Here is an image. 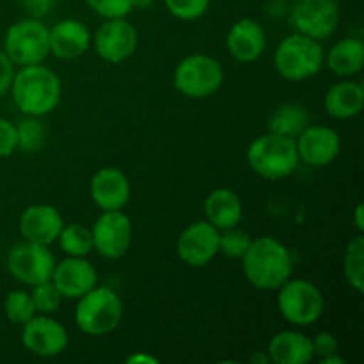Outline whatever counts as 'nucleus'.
Instances as JSON below:
<instances>
[{"mask_svg":"<svg viewBox=\"0 0 364 364\" xmlns=\"http://www.w3.org/2000/svg\"><path fill=\"white\" fill-rule=\"evenodd\" d=\"M244 274L252 287L259 290H277L294 272L290 251L272 237H262L251 242L242 258Z\"/></svg>","mask_w":364,"mask_h":364,"instance_id":"1","label":"nucleus"},{"mask_svg":"<svg viewBox=\"0 0 364 364\" xmlns=\"http://www.w3.org/2000/svg\"><path fill=\"white\" fill-rule=\"evenodd\" d=\"M11 92L25 116L41 117L52 112L60 102V78L41 64L21 66L11 82Z\"/></svg>","mask_w":364,"mask_h":364,"instance_id":"2","label":"nucleus"},{"mask_svg":"<svg viewBox=\"0 0 364 364\" xmlns=\"http://www.w3.org/2000/svg\"><path fill=\"white\" fill-rule=\"evenodd\" d=\"M247 164L265 180H283L299 166L295 139L267 134L255 139L247 149Z\"/></svg>","mask_w":364,"mask_h":364,"instance_id":"3","label":"nucleus"},{"mask_svg":"<svg viewBox=\"0 0 364 364\" xmlns=\"http://www.w3.org/2000/svg\"><path fill=\"white\" fill-rule=\"evenodd\" d=\"M123 320V302L110 288H92L78 299L75 322L91 336H103L116 329Z\"/></svg>","mask_w":364,"mask_h":364,"instance_id":"4","label":"nucleus"},{"mask_svg":"<svg viewBox=\"0 0 364 364\" xmlns=\"http://www.w3.org/2000/svg\"><path fill=\"white\" fill-rule=\"evenodd\" d=\"M274 64L283 78L301 82L315 77L322 70L323 50L316 39L308 38V36H288L277 46Z\"/></svg>","mask_w":364,"mask_h":364,"instance_id":"5","label":"nucleus"},{"mask_svg":"<svg viewBox=\"0 0 364 364\" xmlns=\"http://www.w3.org/2000/svg\"><path fill=\"white\" fill-rule=\"evenodd\" d=\"M4 52L18 66L41 64L50 53V28L38 18L20 20L9 27L4 39Z\"/></svg>","mask_w":364,"mask_h":364,"instance_id":"6","label":"nucleus"},{"mask_svg":"<svg viewBox=\"0 0 364 364\" xmlns=\"http://www.w3.org/2000/svg\"><path fill=\"white\" fill-rule=\"evenodd\" d=\"M174 87L187 98H208L224 82L223 66L217 59L194 53L181 60L174 70Z\"/></svg>","mask_w":364,"mask_h":364,"instance_id":"7","label":"nucleus"},{"mask_svg":"<svg viewBox=\"0 0 364 364\" xmlns=\"http://www.w3.org/2000/svg\"><path fill=\"white\" fill-rule=\"evenodd\" d=\"M277 306L284 320L299 327L313 326L323 313V295L318 288L306 279H288L281 284Z\"/></svg>","mask_w":364,"mask_h":364,"instance_id":"8","label":"nucleus"},{"mask_svg":"<svg viewBox=\"0 0 364 364\" xmlns=\"http://www.w3.org/2000/svg\"><path fill=\"white\" fill-rule=\"evenodd\" d=\"M7 269L16 281L27 287H36L43 281L52 279L55 258L50 252L48 245L25 240L9 251Z\"/></svg>","mask_w":364,"mask_h":364,"instance_id":"9","label":"nucleus"},{"mask_svg":"<svg viewBox=\"0 0 364 364\" xmlns=\"http://www.w3.org/2000/svg\"><path fill=\"white\" fill-rule=\"evenodd\" d=\"M291 25L308 38L327 39L340 23V6L336 0H297L291 11Z\"/></svg>","mask_w":364,"mask_h":364,"instance_id":"10","label":"nucleus"},{"mask_svg":"<svg viewBox=\"0 0 364 364\" xmlns=\"http://www.w3.org/2000/svg\"><path fill=\"white\" fill-rule=\"evenodd\" d=\"M92 247L107 259H119L132 244V220L121 210H109L98 217L91 230Z\"/></svg>","mask_w":364,"mask_h":364,"instance_id":"11","label":"nucleus"},{"mask_svg":"<svg viewBox=\"0 0 364 364\" xmlns=\"http://www.w3.org/2000/svg\"><path fill=\"white\" fill-rule=\"evenodd\" d=\"M139 45V34L124 18L107 20L95 36V48L107 63H123L134 55Z\"/></svg>","mask_w":364,"mask_h":364,"instance_id":"12","label":"nucleus"},{"mask_svg":"<svg viewBox=\"0 0 364 364\" xmlns=\"http://www.w3.org/2000/svg\"><path fill=\"white\" fill-rule=\"evenodd\" d=\"M219 233L208 220L191 224L178 238V256L191 267H205L219 252Z\"/></svg>","mask_w":364,"mask_h":364,"instance_id":"13","label":"nucleus"},{"mask_svg":"<svg viewBox=\"0 0 364 364\" xmlns=\"http://www.w3.org/2000/svg\"><path fill=\"white\" fill-rule=\"evenodd\" d=\"M21 341L34 355L53 358L66 350L68 333L57 320L34 315L27 323H23Z\"/></svg>","mask_w":364,"mask_h":364,"instance_id":"14","label":"nucleus"},{"mask_svg":"<svg viewBox=\"0 0 364 364\" xmlns=\"http://www.w3.org/2000/svg\"><path fill=\"white\" fill-rule=\"evenodd\" d=\"M299 160L313 167L329 166L341 148L340 135L329 127H306L295 141Z\"/></svg>","mask_w":364,"mask_h":364,"instance_id":"15","label":"nucleus"},{"mask_svg":"<svg viewBox=\"0 0 364 364\" xmlns=\"http://www.w3.org/2000/svg\"><path fill=\"white\" fill-rule=\"evenodd\" d=\"M52 281L63 297L80 299L82 295L96 287L98 274L91 262H87L84 256H70L57 263L52 274Z\"/></svg>","mask_w":364,"mask_h":364,"instance_id":"16","label":"nucleus"},{"mask_svg":"<svg viewBox=\"0 0 364 364\" xmlns=\"http://www.w3.org/2000/svg\"><path fill=\"white\" fill-rule=\"evenodd\" d=\"M64 220L52 205H32L21 213L20 233L25 240L50 245L59 238Z\"/></svg>","mask_w":364,"mask_h":364,"instance_id":"17","label":"nucleus"},{"mask_svg":"<svg viewBox=\"0 0 364 364\" xmlns=\"http://www.w3.org/2000/svg\"><path fill=\"white\" fill-rule=\"evenodd\" d=\"M91 198L103 212L121 210L130 201V183L123 171L103 167L91 180Z\"/></svg>","mask_w":364,"mask_h":364,"instance_id":"18","label":"nucleus"},{"mask_svg":"<svg viewBox=\"0 0 364 364\" xmlns=\"http://www.w3.org/2000/svg\"><path fill=\"white\" fill-rule=\"evenodd\" d=\"M91 46V32L82 21L68 18L50 31V52L59 59H77Z\"/></svg>","mask_w":364,"mask_h":364,"instance_id":"19","label":"nucleus"},{"mask_svg":"<svg viewBox=\"0 0 364 364\" xmlns=\"http://www.w3.org/2000/svg\"><path fill=\"white\" fill-rule=\"evenodd\" d=\"M267 45V36L262 25L251 18H242L228 34V50L231 57L240 63H252L263 53Z\"/></svg>","mask_w":364,"mask_h":364,"instance_id":"20","label":"nucleus"},{"mask_svg":"<svg viewBox=\"0 0 364 364\" xmlns=\"http://www.w3.org/2000/svg\"><path fill=\"white\" fill-rule=\"evenodd\" d=\"M269 358L276 364H306L315 358L313 341L297 331H283L270 340Z\"/></svg>","mask_w":364,"mask_h":364,"instance_id":"21","label":"nucleus"},{"mask_svg":"<svg viewBox=\"0 0 364 364\" xmlns=\"http://www.w3.org/2000/svg\"><path fill=\"white\" fill-rule=\"evenodd\" d=\"M206 220L217 230H230L238 226L242 219V201L231 188H215L205 201Z\"/></svg>","mask_w":364,"mask_h":364,"instance_id":"22","label":"nucleus"},{"mask_svg":"<svg viewBox=\"0 0 364 364\" xmlns=\"http://www.w3.org/2000/svg\"><path fill=\"white\" fill-rule=\"evenodd\" d=\"M363 107L364 89L358 82H338L326 95V110L334 119H350Z\"/></svg>","mask_w":364,"mask_h":364,"instance_id":"23","label":"nucleus"},{"mask_svg":"<svg viewBox=\"0 0 364 364\" xmlns=\"http://www.w3.org/2000/svg\"><path fill=\"white\" fill-rule=\"evenodd\" d=\"M327 64L338 77H352L364 66V45L361 39L345 38L331 48Z\"/></svg>","mask_w":364,"mask_h":364,"instance_id":"24","label":"nucleus"},{"mask_svg":"<svg viewBox=\"0 0 364 364\" xmlns=\"http://www.w3.org/2000/svg\"><path fill=\"white\" fill-rule=\"evenodd\" d=\"M309 116L304 107L297 103H284L270 116L269 132L270 134L283 135V137L297 139L301 132L308 127Z\"/></svg>","mask_w":364,"mask_h":364,"instance_id":"25","label":"nucleus"},{"mask_svg":"<svg viewBox=\"0 0 364 364\" xmlns=\"http://www.w3.org/2000/svg\"><path fill=\"white\" fill-rule=\"evenodd\" d=\"M343 274L347 283L358 294L364 291V238L359 235L350 244L343 256Z\"/></svg>","mask_w":364,"mask_h":364,"instance_id":"26","label":"nucleus"},{"mask_svg":"<svg viewBox=\"0 0 364 364\" xmlns=\"http://www.w3.org/2000/svg\"><path fill=\"white\" fill-rule=\"evenodd\" d=\"M60 249L68 256H87L92 251V233L82 224H64L59 233Z\"/></svg>","mask_w":364,"mask_h":364,"instance_id":"27","label":"nucleus"},{"mask_svg":"<svg viewBox=\"0 0 364 364\" xmlns=\"http://www.w3.org/2000/svg\"><path fill=\"white\" fill-rule=\"evenodd\" d=\"M4 313L9 318V322L23 326L32 316L36 315V306L28 291L14 290L4 301Z\"/></svg>","mask_w":364,"mask_h":364,"instance_id":"28","label":"nucleus"},{"mask_svg":"<svg viewBox=\"0 0 364 364\" xmlns=\"http://www.w3.org/2000/svg\"><path fill=\"white\" fill-rule=\"evenodd\" d=\"M16 134H18V148L23 151H38L43 146L46 137V132L39 117L27 116L16 124Z\"/></svg>","mask_w":364,"mask_h":364,"instance_id":"29","label":"nucleus"},{"mask_svg":"<svg viewBox=\"0 0 364 364\" xmlns=\"http://www.w3.org/2000/svg\"><path fill=\"white\" fill-rule=\"evenodd\" d=\"M251 242L252 238L247 231L238 230L237 226L230 228V230H223V233H219V251H223V255H226L228 258L242 259Z\"/></svg>","mask_w":364,"mask_h":364,"instance_id":"30","label":"nucleus"},{"mask_svg":"<svg viewBox=\"0 0 364 364\" xmlns=\"http://www.w3.org/2000/svg\"><path fill=\"white\" fill-rule=\"evenodd\" d=\"M32 288H34V290H32L31 297L36 306V311L53 313L59 309L60 301H63V295H60V291L57 290V287L53 284L52 279L43 281V283L36 284V287Z\"/></svg>","mask_w":364,"mask_h":364,"instance_id":"31","label":"nucleus"},{"mask_svg":"<svg viewBox=\"0 0 364 364\" xmlns=\"http://www.w3.org/2000/svg\"><path fill=\"white\" fill-rule=\"evenodd\" d=\"M173 16L180 20H198L206 13L210 0H164Z\"/></svg>","mask_w":364,"mask_h":364,"instance_id":"32","label":"nucleus"},{"mask_svg":"<svg viewBox=\"0 0 364 364\" xmlns=\"http://www.w3.org/2000/svg\"><path fill=\"white\" fill-rule=\"evenodd\" d=\"M85 2L105 20L127 18L134 11V0H85Z\"/></svg>","mask_w":364,"mask_h":364,"instance_id":"33","label":"nucleus"},{"mask_svg":"<svg viewBox=\"0 0 364 364\" xmlns=\"http://www.w3.org/2000/svg\"><path fill=\"white\" fill-rule=\"evenodd\" d=\"M18 148L16 124L0 117V159L9 156Z\"/></svg>","mask_w":364,"mask_h":364,"instance_id":"34","label":"nucleus"},{"mask_svg":"<svg viewBox=\"0 0 364 364\" xmlns=\"http://www.w3.org/2000/svg\"><path fill=\"white\" fill-rule=\"evenodd\" d=\"M313 341V354L315 358L323 359L338 354V341L331 333H320Z\"/></svg>","mask_w":364,"mask_h":364,"instance_id":"35","label":"nucleus"},{"mask_svg":"<svg viewBox=\"0 0 364 364\" xmlns=\"http://www.w3.org/2000/svg\"><path fill=\"white\" fill-rule=\"evenodd\" d=\"M14 77V64L4 50H0V96L6 95L11 87V82Z\"/></svg>","mask_w":364,"mask_h":364,"instance_id":"36","label":"nucleus"},{"mask_svg":"<svg viewBox=\"0 0 364 364\" xmlns=\"http://www.w3.org/2000/svg\"><path fill=\"white\" fill-rule=\"evenodd\" d=\"M23 4L34 16H45L53 7L55 0H23Z\"/></svg>","mask_w":364,"mask_h":364,"instance_id":"37","label":"nucleus"},{"mask_svg":"<svg viewBox=\"0 0 364 364\" xmlns=\"http://www.w3.org/2000/svg\"><path fill=\"white\" fill-rule=\"evenodd\" d=\"M127 363L128 364H141V363H146V364H159V359L156 358H153L151 354H134V355H130V358L127 359Z\"/></svg>","mask_w":364,"mask_h":364,"instance_id":"38","label":"nucleus"},{"mask_svg":"<svg viewBox=\"0 0 364 364\" xmlns=\"http://www.w3.org/2000/svg\"><path fill=\"white\" fill-rule=\"evenodd\" d=\"M363 203H359L358 206H355V212H354V219H355V226H358L359 231L364 230V219H363Z\"/></svg>","mask_w":364,"mask_h":364,"instance_id":"39","label":"nucleus"},{"mask_svg":"<svg viewBox=\"0 0 364 364\" xmlns=\"http://www.w3.org/2000/svg\"><path fill=\"white\" fill-rule=\"evenodd\" d=\"M320 363H323V364H345V361L341 358H338V354H334V355H329V358H323V359H320Z\"/></svg>","mask_w":364,"mask_h":364,"instance_id":"40","label":"nucleus"},{"mask_svg":"<svg viewBox=\"0 0 364 364\" xmlns=\"http://www.w3.org/2000/svg\"><path fill=\"white\" fill-rule=\"evenodd\" d=\"M153 0H134V9H148Z\"/></svg>","mask_w":364,"mask_h":364,"instance_id":"41","label":"nucleus"},{"mask_svg":"<svg viewBox=\"0 0 364 364\" xmlns=\"http://www.w3.org/2000/svg\"><path fill=\"white\" fill-rule=\"evenodd\" d=\"M270 361V358H269V354H256V355H252L251 358V363H269Z\"/></svg>","mask_w":364,"mask_h":364,"instance_id":"42","label":"nucleus"}]
</instances>
